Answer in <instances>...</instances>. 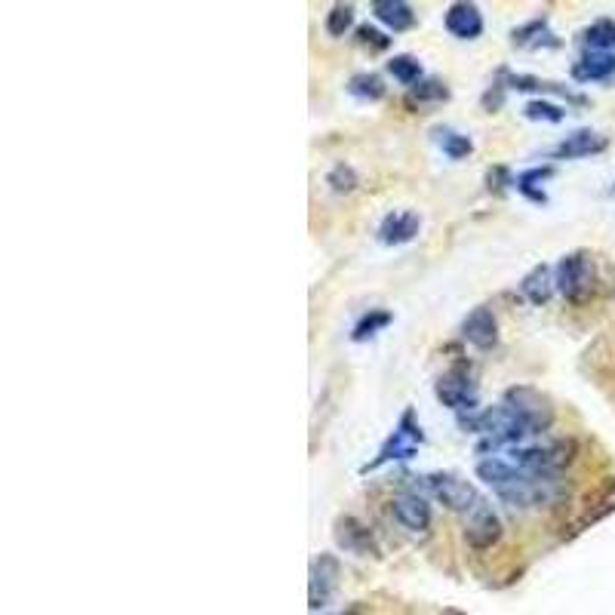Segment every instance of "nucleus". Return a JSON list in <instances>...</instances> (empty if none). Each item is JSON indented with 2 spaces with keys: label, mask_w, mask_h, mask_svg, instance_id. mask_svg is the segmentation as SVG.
<instances>
[{
  "label": "nucleus",
  "mask_w": 615,
  "mask_h": 615,
  "mask_svg": "<svg viewBox=\"0 0 615 615\" xmlns=\"http://www.w3.org/2000/svg\"><path fill=\"white\" fill-rule=\"evenodd\" d=\"M477 477L496 492V496L511 505V508H542V505H557L566 496V483L563 477H542V474H529L508 459L499 456H486L477 462Z\"/></svg>",
  "instance_id": "nucleus-1"
},
{
  "label": "nucleus",
  "mask_w": 615,
  "mask_h": 615,
  "mask_svg": "<svg viewBox=\"0 0 615 615\" xmlns=\"http://www.w3.org/2000/svg\"><path fill=\"white\" fill-rule=\"evenodd\" d=\"M554 283L557 293L569 302V305H585L591 302V296L597 293V268H594V256L588 250H572L566 253L557 268H554Z\"/></svg>",
  "instance_id": "nucleus-2"
},
{
  "label": "nucleus",
  "mask_w": 615,
  "mask_h": 615,
  "mask_svg": "<svg viewBox=\"0 0 615 615\" xmlns=\"http://www.w3.org/2000/svg\"><path fill=\"white\" fill-rule=\"evenodd\" d=\"M572 456H576V443L572 440H551V443H523L511 446V465L529 471V474H542V477H563L569 468Z\"/></svg>",
  "instance_id": "nucleus-3"
},
{
  "label": "nucleus",
  "mask_w": 615,
  "mask_h": 615,
  "mask_svg": "<svg viewBox=\"0 0 615 615\" xmlns=\"http://www.w3.org/2000/svg\"><path fill=\"white\" fill-rule=\"evenodd\" d=\"M434 394L446 409H453V413H459V416L462 413L471 416L477 409V376H474V369L468 363L449 366L446 373L437 379Z\"/></svg>",
  "instance_id": "nucleus-4"
},
{
  "label": "nucleus",
  "mask_w": 615,
  "mask_h": 615,
  "mask_svg": "<svg viewBox=\"0 0 615 615\" xmlns=\"http://www.w3.org/2000/svg\"><path fill=\"white\" fill-rule=\"evenodd\" d=\"M422 486L428 489V496L437 499L443 508L456 511V514H468L477 502H480V492L462 480L459 474H449V471H434V474H425L422 477Z\"/></svg>",
  "instance_id": "nucleus-5"
},
{
  "label": "nucleus",
  "mask_w": 615,
  "mask_h": 615,
  "mask_svg": "<svg viewBox=\"0 0 615 615\" xmlns=\"http://www.w3.org/2000/svg\"><path fill=\"white\" fill-rule=\"evenodd\" d=\"M422 440H425V434H422V428H419V422H416V416H413V409H406V413L400 416V422H397V428H394V434L382 443L379 456L369 462V465H363L360 471L369 474V471H376V468H382V465H388V462L413 459Z\"/></svg>",
  "instance_id": "nucleus-6"
},
{
  "label": "nucleus",
  "mask_w": 615,
  "mask_h": 615,
  "mask_svg": "<svg viewBox=\"0 0 615 615\" xmlns=\"http://www.w3.org/2000/svg\"><path fill=\"white\" fill-rule=\"evenodd\" d=\"M502 403H508L514 413L526 422V428L532 431V437L536 434H545L554 422V406L551 400L536 391V388H526V385H517V388H508Z\"/></svg>",
  "instance_id": "nucleus-7"
},
{
  "label": "nucleus",
  "mask_w": 615,
  "mask_h": 615,
  "mask_svg": "<svg viewBox=\"0 0 615 615\" xmlns=\"http://www.w3.org/2000/svg\"><path fill=\"white\" fill-rule=\"evenodd\" d=\"M502 539V520L492 511V505L486 499H480L468 514H465V542L474 551H489Z\"/></svg>",
  "instance_id": "nucleus-8"
},
{
  "label": "nucleus",
  "mask_w": 615,
  "mask_h": 615,
  "mask_svg": "<svg viewBox=\"0 0 615 615\" xmlns=\"http://www.w3.org/2000/svg\"><path fill=\"white\" fill-rule=\"evenodd\" d=\"M339 588V560L333 554H320L311 563V579H308V603L311 609H320L330 603V597Z\"/></svg>",
  "instance_id": "nucleus-9"
},
{
  "label": "nucleus",
  "mask_w": 615,
  "mask_h": 615,
  "mask_svg": "<svg viewBox=\"0 0 615 615\" xmlns=\"http://www.w3.org/2000/svg\"><path fill=\"white\" fill-rule=\"evenodd\" d=\"M388 511L394 517V523L406 532H425L431 526V505L416 496V492H400L388 502Z\"/></svg>",
  "instance_id": "nucleus-10"
},
{
  "label": "nucleus",
  "mask_w": 615,
  "mask_h": 615,
  "mask_svg": "<svg viewBox=\"0 0 615 615\" xmlns=\"http://www.w3.org/2000/svg\"><path fill=\"white\" fill-rule=\"evenodd\" d=\"M462 339H465L468 345H474L477 351H492V348L499 345V320H496V314H492V308L477 305V308L465 317V323H462Z\"/></svg>",
  "instance_id": "nucleus-11"
},
{
  "label": "nucleus",
  "mask_w": 615,
  "mask_h": 615,
  "mask_svg": "<svg viewBox=\"0 0 615 615\" xmlns=\"http://www.w3.org/2000/svg\"><path fill=\"white\" fill-rule=\"evenodd\" d=\"M336 542L339 548H345L348 554H357V557H369L376 554V539L373 532H369V526H363L357 517L345 514L336 520Z\"/></svg>",
  "instance_id": "nucleus-12"
},
{
  "label": "nucleus",
  "mask_w": 615,
  "mask_h": 615,
  "mask_svg": "<svg viewBox=\"0 0 615 615\" xmlns=\"http://www.w3.org/2000/svg\"><path fill=\"white\" fill-rule=\"evenodd\" d=\"M443 25L459 40H477L483 34V13L477 4H453L443 16Z\"/></svg>",
  "instance_id": "nucleus-13"
},
{
  "label": "nucleus",
  "mask_w": 615,
  "mask_h": 615,
  "mask_svg": "<svg viewBox=\"0 0 615 615\" xmlns=\"http://www.w3.org/2000/svg\"><path fill=\"white\" fill-rule=\"evenodd\" d=\"M422 231V219L419 213H409V210H400V213H388L379 225V240L385 246H403L409 240H416V234Z\"/></svg>",
  "instance_id": "nucleus-14"
},
{
  "label": "nucleus",
  "mask_w": 615,
  "mask_h": 615,
  "mask_svg": "<svg viewBox=\"0 0 615 615\" xmlns=\"http://www.w3.org/2000/svg\"><path fill=\"white\" fill-rule=\"evenodd\" d=\"M600 151H606V136H600L594 130H576L551 151V157L554 160H579V157H591Z\"/></svg>",
  "instance_id": "nucleus-15"
},
{
  "label": "nucleus",
  "mask_w": 615,
  "mask_h": 615,
  "mask_svg": "<svg viewBox=\"0 0 615 615\" xmlns=\"http://www.w3.org/2000/svg\"><path fill=\"white\" fill-rule=\"evenodd\" d=\"M572 77H576L579 84H603V80L615 77V53L585 50L582 59L572 65Z\"/></svg>",
  "instance_id": "nucleus-16"
},
{
  "label": "nucleus",
  "mask_w": 615,
  "mask_h": 615,
  "mask_svg": "<svg viewBox=\"0 0 615 615\" xmlns=\"http://www.w3.org/2000/svg\"><path fill=\"white\" fill-rule=\"evenodd\" d=\"M557 290L554 283V271L548 265H536L523 280H520V293L526 296V302L532 305H545L551 299V293Z\"/></svg>",
  "instance_id": "nucleus-17"
},
{
  "label": "nucleus",
  "mask_w": 615,
  "mask_h": 615,
  "mask_svg": "<svg viewBox=\"0 0 615 615\" xmlns=\"http://www.w3.org/2000/svg\"><path fill=\"white\" fill-rule=\"evenodd\" d=\"M373 16L391 31H409L416 25V13H413V7L406 4V0H376Z\"/></svg>",
  "instance_id": "nucleus-18"
},
{
  "label": "nucleus",
  "mask_w": 615,
  "mask_h": 615,
  "mask_svg": "<svg viewBox=\"0 0 615 615\" xmlns=\"http://www.w3.org/2000/svg\"><path fill=\"white\" fill-rule=\"evenodd\" d=\"M554 34L548 31V19L542 16V19H532V22H526V25H520V28H514L511 31V40H514V47H523V50H536V47H542V44H557V40H551Z\"/></svg>",
  "instance_id": "nucleus-19"
},
{
  "label": "nucleus",
  "mask_w": 615,
  "mask_h": 615,
  "mask_svg": "<svg viewBox=\"0 0 615 615\" xmlns=\"http://www.w3.org/2000/svg\"><path fill=\"white\" fill-rule=\"evenodd\" d=\"M582 47L594 53H612L615 50V22L597 19L582 31Z\"/></svg>",
  "instance_id": "nucleus-20"
},
{
  "label": "nucleus",
  "mask_w": 615,
  "mask_h": 615,
  "mask_svg": "<svg viewBox=\"0 0 615 615\" xmlns=\"http://www.w3.org/2000/svg\"><path fill=\"white\" fill-rule=\"evenodd\" d=\"M434 142L440 145V151L449 157V160H465L471 151H474V142H471V136H465V133H459V130H449V127H437L434 133Z\"/></svg>",
  "instance_id": "nucleus-21"
},
{
  "label": "nucleus",
  "mask_w": 615,
  "mask_h": 615,
  "mask_svg": "<svg viewBox=\"0 0 615 615\" xmlns=\"http://www.w3.org/2000/svg\"><path fill=\"white\" fill-rule=\"evenodd\" d=\"M348 93L360 102H379L385 99V80L373 71H360L348 80Z\"/></svg>",
  "instance_id": "nucleus-22"
},
{
  "label": "nucleus",
  "mask_w": 615,
  "mask_h": 615,
  "mask_svg": "<svg viewBox=\"0 0 615 615\" xmlns=\"http://www.w3.org/2000/svg\"><path fill=\"white\" fill-rule=\"evenodd\" d=\"M388 74L397 80V84H403V87L413 90V87L419 84V80H422V62H419L416 56L400 53V56L388 59Z\"/></svg>",
  "instance_id": "nucleus-23"
},
{
  "label": "nucleus",
  "mask_w": 615,
  "mask_h": 615,
  "mask_svg": "<svg viewBox=\"0 0 615 615\" xmlns=\"http://www.w3.org/2000/svg\"><path fill=\"white\" fill-rule=\"evenodd\" d=\"M391 311H382V308H369L357 323H354V330H351V339L354 342H366V339H373L376 333H382L385 326L391 323Z\"/></svg>",
  "instance_id": "nucleus-24"
},
{
  "label": "nucleus",
  "mask_w": 615,
  "mask_h": 615,
  "mask_svg": "<svg viewBox=\"0 0 615 615\" xmlns=\"http://www.w3.org/2000/svg\"><path fill=\"white\" fill-rule=\"evenodd\" d=\"M446 99H449V87L437 77H425L409 90V105H440Z\"/></svg>",
  "instance_id": "nucleus-25"
},
{
  "label": "nucleus",
  "mask_w": 615,
  "mask_h": 615,
  "mask_svg": "<svg viewBox=\"0 0 615 615\" xmlns=\"http://www.w3.org/2000/svg\"><path fill=\"white\" fill-rule=\"evenodd\" d=\"M554 170L551 167H536V170H526V173H520L517 179H514V188L523 194V197H529V200H536V203H545L548 197H545V191L539 188L548 176H551Z\"/></svg>",
  "instance_id": "nucleus-26"
},
{
  "label": "nucleus",
  "mask_w": 615,
  "mask_h": 615,
  "mask_svg": "<svg viewBox=\"0 0 615 615\" xmlns=\"http://www.w3.org/2000/svg\"><path fill=\"white\" fill-rule=\"evenodd\" d=\"M326 185H330L336 194H351L360 185V179H357L351 163H336V167L326 173Z\"/></svg>",
  "instance_id": "nucleus-27"
},
{
  "label": "nucleus",
  "mask_w": 615,
  "mask_h": 615,
  "mask_svg": "<svg viewBox=\"0 0 615 615\" xmlns=\"http://www.w3.org/2000/svg\"><path fill=\"white\" fill-rule=\"evenodd\" d=\"M351 25H354V7L351 4H336L330 13H326V34L330 37H345Z\"/></svg>",
  "instance_id": "nucleus-28"
},
{
  "label": "nucleus",
  "mask_w": 615,
  "mask_h": 615,
  "mask_svg": "<svg viewBox=\"0 0 615 615\" xmlns=\"http://www.w3.org/2000/svg\"><path fill=\"white\" fill-rule=\"evenodd\" d=\"M523 114H526L529 120L560 123V120L566 117V108H560V105H554V102H545V99H532V102H526Z\"/></svg>",
  "instance_id": "nucleus-29"
},
{
  "label": "nucleus",
  "mask_w": 615,
  "mask_h": 615,
  "mask_svg": "<svg viewBox=\"0 0 615 615\" xmlns=\"http://www.w3.org/2000/svg\"><path fill=\"white\" fill-rule=\"evenodd\" d=\"M357 44L366 47L369 53H385V50L391 47V37L382 34V31L373 28V25H360V28H357Z\"/></svg>",
  "instance_id": "nucleus-30"
},
{
  "label": "nucleus",
  "mask_w": 615,
  "mask_h": 615,
  "mask_svg": "<svg viewBox=\"0 0 615 615\" xmlns=\"http://www.w3.org/2000/svg\"><path fill=\"white\" fill-rule=\"evenodd\" d=\"M486 185H489V191H505L508 185H514V176L505 167H496V170H489Z\"/></svg>",
  "instance_id": "nucleus-31"
},
{
  "label": "nucleus",
  "mask_w": 615,
  "mask_h": 615,
  "mask_svg": "<svg viewBox=\"0 0 615 615\" xmlns=\"http://www.w3.org/2000/svg\"><path fill=\"white\" fill-rule=\"evenodd\" d=\"M336 615H357L354 609H348V612H336Z\"/></svg>",
  "instance_id": "nucleus-32"
},
{
  "label": "nucleus",
  "mask_w": 615,
  "mask_h": 615,
  "mask_svg": "<svg viewBox=\"0 0 615 615\" xmlns=\"http://www.w3.org/2000/svg\"><path fill=\"white\" fill-rule=\"evenodd\" d=\"M612 191H615V188H612Z\"/></svg>",
  "instance_id": "nucleus-33"
}]
</instances>
